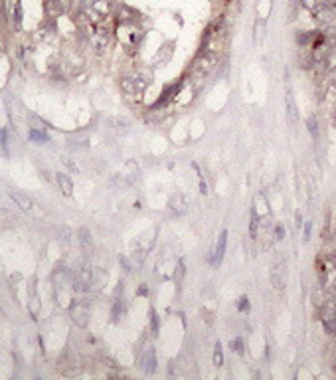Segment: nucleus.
I'll list each match as a JSON object with an SVG mask.
<instances>
[{
    "label": "nucleus",
    "instance_id": "nucleus-1",
    "mask_svg": "<svg viewBox=\"0 0 336 380\" xmlns=\"http://www.w3.org/2000/svg\"><path fill=\"white\" fill-rule=\"evenodd\" d=\"M216 62H218L216 52H202L200 58L192 66V79H200L204 75H208L210 71L216 68Z\"/></svg>",
    "mask_w": 336,
    "mask_h": 380
},
{
    "label": "nucleus",
    "instance_id": "nucleus-2",
    "mask_svg": "<svg viewBox=\"0 0 336 380\" xmlns=\"http://www.w3.org/2000/svg\"><path fill=\"white\" fill-rule=\"evenodd\" d=\"M157 349H155V345H147L145 347V351H142V355H140V368H142V372L145 374H155L157 372Z\"/></svg>",
    "mask_w": 336,
    "mask_h": 380
},
{
    "label": "nucleus",
    "instance_id": "nucleus-3",
    "mask_svg": "<svg viewBox=\"0 0 336 380\" xmlns=\"http://www.w3.org/2000/svg\"><path fill=\"white\" fill-rule=\"evenodd\" d=\"M4 12H6V18H8L10 26L20 28V24H22V2L20 0H6Z\"/></svg>",
    "mask_w": 336,
    "mask_h": 380
},
{
    "label": "nucleus",
    "instance_id": "nucleus-4",
    "mask_svg": "<svg viewBox=\"0 0 336 380\" xmlns=\"http://www.w3.org/2000/svg\"><path fill=\"white\" fill-rule=\"evenodd\" d=\"M271 283L279 291L285 289V285H287V263L285 261H279V263L273 265V269H271Z\"/></svg>",
    "mask_w": 336,
    "mask_h": 380
},
{
    "label": "nucleus",
    "instance_id": "nucleus-5",
    "mask_svg": "<svg viewBox=\"0 0 336 380\" xmlns=\"http://www.w3.org/2000/svg\"><path fill=\"white\" fill-rule=\"evenodd\" d=\"M168 208L174 216H184L188 212V196L182 192H174L168 200Z\"/></svg>",
    "mask_w": 336,
    "mask_h": 380
},
{
    "label": "nucleus",
    "instance_id": "nucleus-6",
    "mask_svg": "<svg viewBox=\"0 0 336 380\" xmlns=\"http://www.w3.org/2000/svg\"><path fill=\"white\" fill-rule=\"evenodd\" d=\"M225 246H227V230H224V232L220 234V238H218V242H216V250H214L212 260H210L214 265H220V263H222V260H224V256H225Z\"/></svg>",
    "mask_w": 336,
    "mask_h": 380
},
{
    "label": "nucleus",
    "instance_id": "nucleus-7",
    "mask_svg": "<svg viewBox=\"0 0 336 380\" xmlns=\"http://www.w3.org/2000/svg\"><path fill=\"white\" fill-rule=\"evenodd\" d=\"M117 14H119L117 18H119L123 24H134L136 20H138V16H140L136 10L129 8L127 4H121V6H119V10H117Z\"/></svg>",
    "mask_w": 336,
    "mask_h": 380
},
{
    "label": "nucleus",
    "instance_id": "nucleus-8",
    "mask_svg": "<svg viewBox=\"0 0 336 380\" xmlns=\"http://www.w3.org/2000/svg\"><path fill=\"white\" fill-rule=\"evenodd\" d=\"M56 182H58V188L62 190L64 196H71V194H73V180L69 178V174L58 172V174H56Z\"/></svg>",
    "mask_w": 336,
    "mask_h": 380
},
{
    "label": "nucleus",
    "instance_id": "nucleus-9",
    "mask_svg": "<svg viewBox=\"0 0 336 380\" xmlns=\"http://www.w3.org/2000/svg\"><path fill=\"white\" fill-rule=\"evenodd\" d=\"M44 12H45V16H50V18L62 16V12H64L62 0H44Z\"/></svg>",
    "mask_w": 336,
    "mask_h": 380
},
{
    "label": "nucleus",
    "instance_id": "nucleus-10",
    "mask_svg": "<svg viewBox=\"0 0 336 380\" xmlns=\"http://www.w3.org/2000/svg\"><path fill=\"white\" fill-rule=\"evenodd\" d=\"M10 198L16 202V206H20L22 210H32V200L26 196V194H20V192H10Z\"/></svg>",
    "mask_w": 336,
    "mask_h": 380
},
{
    "label": "nucleus",
    "instance_id": "nucleus-11",
    "mask_svg": "<svg viewBox=\"0 0 336 380\" xmlns=\"http://www.w3.org/2000/svg\"><path fill=\"white\" fill-rule=\"evenodd\" d=\"M212 360H214V366H216V368L224 366V349H222V343H216V347H214V355H212Z\"/></svg>",
    "mask_w": 336,
    "mask_h": 380
},
{
    "label": "nucleus",
    "instance_id": "nucleus-12",
    "mask_svg": "<svg viewBox=\"0 0 336 380\" xmlns=\"http://www.w3.org/2000/svg\"><path fill=\"white\" fill-rule=\"evenodd\" d=\"M172 52H174V50H172V44H170V46H164V48H162V50L158 52V56H157V64H158V66L166 64V62H168V60L172 58Z\"/></svg>",
    "mask_w": 336,
    "mask_h": 380
},
{
    "label": "nucleus",
    "instance_id": "nucleus-13",
    "mask_svg": "<svg viewBox=\"0 0 336 380\" xmlns=\"http://www.w3.org/2000/svg\"><path fill=\"white\" fill-rule=\"evenodd\" d=\"M30 141H34V142H47L50 141V137H47V133H44V131H38L36 127H32L30 129Z\"/></svg>",
    "mask_w": 336,
    "mask_h": 380
},
{
    "label": "nucleus",
    "instance_id": "nucleus-14",
    "mask_svg": "<svg viewBox=\"0 0 336 380\" xmlns=\"http://www.w3.org/2000/svg\"><path fill=\"white\" fill-rule=\"evenodd\" d=\"M160 332V319H158V313L155 309H151V335L153 337H158Z\"/></svg>",
    "mask_w": 336,
    "mask_h": 380
},
{
    "label": "nucleus",
    "instance_id": "nucleus-15",
    "mask_svg": "<svg viewBox=\"0 0 336 380\" xmlns=\"http://www.w3.org/2000/svg\"><path fill=\"white\" fill-rule=\"evenodd\" d=\"M257 224H259V214L255 212V208L251 210V222H249V236L253 238H257Z\"/></svg>",
    "mask_w": 336,
    "mask_h": 380
},
{
    "label": "nucleus",
    "instance_id": "nucleus-16",
    "mask_svg": "<svg viewBox=\"0 0 336 380\" xmlns=\"http://www.w3.org/2000/svg\"><path fill=\"white\" fill-rule=\"evenodd\" d=\"M307 129H309V133L313 135V139L318 137V123H316V117H314V115H309V117H307Z\"/></svg>",
    "mask_w": 336,
    "mask_h": 380
},
{
    "label": "nucleus",
    "instance_id": "nucleus-17",
    "mask_svg": "<svg viewBox=\"0 0 336 380\" xmlns=\"http://www.w3.org/2000/svg\"><path fill=\"white\" fill-rule=\"evenodd\" d=\"M125 311V299H117L115 305H113V321H117Z\"/></svg>",
    "mask_w": 336,
    "mask_h": 380
},
{
    "label": "nucleus",
    "instance_id": "nucleus-18",
    "mask_svg": "<svg viewBox=\"0 0 336 380\" xmlns=\"http://www.w3.org/2000/svg\"><path fill=\"white\" fill-rule=\"evenodd\" d=\"M235 307H237L239 313H247V311H249V299H247V297H239L237 303H235Z\"/></svg>",
    "mask_w": 336,
    "mask_h": 380
},
{
    "label": "nucleus",
    "instance_id": "nucleus-19",
    "mask_svg": "<svg viewBox=\"0 0 336 380\" xmlns=\"http://www.w3.org/2000/svg\"><path fill=\"white\" fill-rule=\"evenodd\" d=\"M6 145H8V131L0 127V149L6 153Z\"/></svg>",
    "mask_w": 336,
    "mask_h": 380
},
{
    "label": "nucleus",
    "instance_id": "nucleus-20",
    "mask_svg": "<svg viewBox=\"0 0 336 380\" xmlns=\"http://www.w3.org/2000/svg\"><path fill=\"white\" fill-rule=\"evenodd\" d=\"M273 236H275V240H279V242H281V240L285 238V226H283V224L275 226V228H273Z\"/></svg>",
    "mask_w": 336,
    "mask_h": 380
},
{
    "label": "nucleus",
    "instance_id": "nucleus-21",
    "mask_svg": "<svg viewBox=\"0 0 336 380\" xmlns=\"http://www.w3.org/2000/svg\"><path fill=\"white\" fill-rule=\"evenodd\" d=\"M231 345H233V351H235V353H242V351H244V341H242L239 337H237V339H233V343H231Z\"/></svg>",
    "mask_w": 336,
    "mask_h": 380
},
{
    "label": "nucleus",
    "instance_id": "nucleus-22",
    "mask_svg": "<svg viewBox=\"0 0 336 380\" xmlns=\"http://www.w3.org/2000/svg\"><path fill=\"white\" fill-rule=\"evenodd\" d=\"M119 261L123 263V267H125V271H131V263L127 261V258H125V256H121V258H119Z\"/></svg>",
    "mask_w": 336,
    "mask_h": 380
},
{
    "label": "nucleus",
    "instance_id": "nucleus-23",
    "mask_svg": "<svg viewBox=\"0 0 336 380\" xmlns=\"http://www.w3.org/2000/svg\"><path fill=\"white\" fill-rule=\"evenodd\" d=\"M311 230H313V226H311V222H307V224H305V240L311 238Z\"/></svg>",
    "mask_w": 336,
    "mask_h": 380
},
{
    "label": "nucleus",
    "instance_id": "nucleus-24",
    "mask_svg": "<svg viewBox=\"0 0 336 380\" xmlns=\"http://www.w3.org/2000/svg\"><path fill=\"white\" fill-rule=\"evenodd\" d=\"M136 293H138V295H147V293H149V287H147V285H140Z\"/></svg>",
    "mask_w": 336,
    "mask_h": 380
},
{
    "label": "nucleus",
    "instance_id": "nucleus-25",
    "mask_svg": "<svg viewBox=\"0 0 336 380\" xmlns=\"http://www.w3.org/2000/svg\"><path fill=\"white\" fill-rule=\"evenodd\" d=\"M332 85L336 87V70H334V73H332Z\"/></svg>",
    "mask_w": 336,
    "mask_h": 380
},
{
    "label": "nucleus",
    "instance_id": "nucleus-26",
    "mask_svg": "<svg viewBox=\"0 0 336 380\" xmlns=\"http://www.w3.org/2000/svg\"><path fill=\"white\" fill-rule=\"evenodd\" d=\"M334 125H336V113H334Z\"/></svg>",
    "mask_w": 336,
    "mask_h": 380
}]
</instances>
